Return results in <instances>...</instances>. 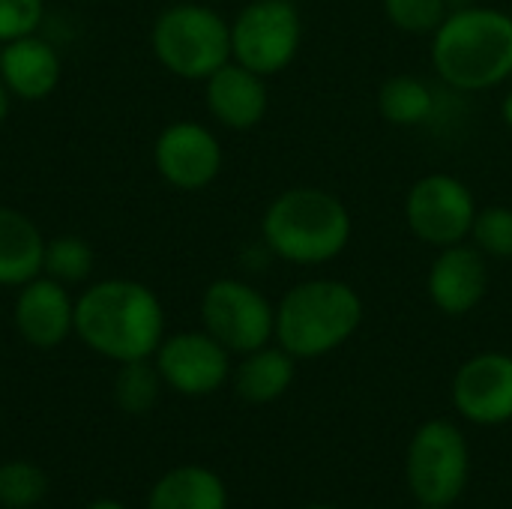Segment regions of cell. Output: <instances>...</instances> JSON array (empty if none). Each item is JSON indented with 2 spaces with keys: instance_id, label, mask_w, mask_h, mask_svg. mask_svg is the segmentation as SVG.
Here are the masks:
<instances>
[{
  "instance_id": "obj_1",
  "label": "cell",
  "mask_w": 512,
  "mask_h": 509,
  "mask_svg": "<svg viewBox=\"0 0 512 509\" xmlns=\"http://www.w3.org/2000/svg\"><path fill=\"white\" fill-rule=\"evenodd\" d=\"M165 327L159 294L138 279H99L75 297V339L117 366L153 360Z\"/></svg>"
},
{
  "instance_id": "obj_2",
  "label": "cell",
  "mask_w": 512,
  "mask_h": 509,
  "mask_svg": "<svg viewBox=\"0 0 512 509\" xmlns=\"http://www.w3.org/2000/svg\"><path fill=\"white\" fill-rule=\"evenodd\" d=\"M435 75L459 93H483L512 78V15L507 9L468 3L450 9L429 36Z\"/></svg>"
},
{
  "instance_id": "obj_3",
  "label": "cell",
  "mask_w": 512,
  "mask_h": 509,
  "mask_svg": "<svg viewBox=\"0 0 512 509\" xmlns=\"http://www.w3.org/2000/svg\"><path fill=\"white\" fill-rule=\"evenodd\" d=\"M354 234L348 204L321 186L282 189L261 213L264 249L294 267H321L336 261Z\"/></svg>"
},
{
  "instance_id": "obj_4",
  "label": "cell",
  "mask_w": 512,
  "mask_h": 509,
  "mask_svg": "<svg viewBox=\"0 0 512 509\" xmlns=\"http://www.w3.org/2000/svg\"><path fill=\"white\" fill-rule=\"evenodd\" d=\"M366 303L351 282L318 276L291 285L276 303V345L294 360H318L348 345L363 327Z\"/></svg>"
},
{
  "instance_id": "obj_5",
  "label": "cell",
  "mask_w": 512,
  "mask_h": 509,
  "mask_svg": "<svg viewBox=\"0 0 512 509\" xmlns=\"http://www.w3.org/2000/svg\"><path fill=\"white\" fill-rule=\"evenodd\" d=\"M156 63L180 81H207L231 60V21L204 0L165 6L150 27Z\"/></svg>"
},
{
  "instance_id": "obj_6",
  "label": "cell",
  "mask_w": 512,
  "mask_h": 509,
  "mask_svg": "<svg viewBox=\"0 0 512 509\" xmlns=\"http://www.w3.org/2000/svg\"><path fill=\"white\" fill-rule=\"evenodd\" d=\"M471 477V447L453 420H426L405 456V480L417 504L453 507Z\"/></svg>"
},
{
  "instance_id": "obj_7",
  "label": "cell",
  "mask_w": 512,
  "mask_h": 509,
  "mask_svg": "<svg viewBox=\"0 0 512 509\" xmlns=\"http://www.w3.org/2000/svg\"><path fill=\"white\" fill-rule=\"evenodd\" d=\"M303 45V15L294 0H249L231 18V60L273 78L285 72Z\"/></svg>"
},
{
  "instance_id": "obj_8",
  "label": "cell",
  "mask_w": 512,
  "mask_h": 509,
  "mask_svg": "<svg viewBox=\"0 0 512 509\" xmlns=\"http://www.w3.org/2000/svg\"><path fill=\"white\" fill-rule=\"evenodd\" d=\"M198 315L201 327L234 357L270 345L276 333V306L264 291L237 276L213 279L201 294Z\"/></svg>"
},
{
  "instance_id": "obj_9",
  "label": "cell",
  "mask_w": 512,
  "mask_h": 509,
  "mask_svg": "<svg viewBox=\"0 0 512 509\" xmlns=\"http://www.w3.org/2000/svg\"><path fill=\"white\" fill-rule=\"evenodd\" d=\"M477 210L480 207L474 189L465 180L444 171L417 177L402 207L408 231L435 252L456 243H468Z\"/></svg>"
},
{
  "instance_id": "obj_10",
  "label": "cell",
  "mask_w": 512,
  "mask_h": 509,
  "mask_svg": "<svg viewBox=\"0 0 512 509\" xmlns=\"http://www.w3.org/2000/svg\"><path fill=\"white\" fill-rule=\"evenodd\" d=\"M153 168L177 192H201L225 168L219 135L201 120H171L153 141Z\"/></svg>"
},
{
  "instance_id": "obj_11",
  "label": "cell",
  "mask_w": 512,
  "mask_h": 509,
  "mask_svg": "<svg viewBox=\"0 0 512 509\" xmlns=\"http://www.w3.org/2000/svg\"><path fill=\"white\" fill-rule=\"evenodd\" d=\"M231 357L234 354L201 327L165 336L153 354V363L168 390L198 399L222 390L231 381Z\"/></svg>"
},
{
  "instance_id": "obj_12",
  "label": "cell",
  "mask_w": 512,
  "mask_h": 509,
  "mask_svg": "<svg viewBox=\"0 0 512 509\" xmlns=\"http://www.w3.org/2000/svg\"><path fill=\"white\" fill-rule=\"evenodd\" d=\"M453 408L474 426H504L512 420V354L480 351L468 357L450 387Z\"/></svg>"
},
{
  "instance_id": "obj_13",
  "label": "cell",
  "mask_w": 512,
  "mask_h": 509,
  "mask_svg": "<svg viewBox=\"0 0 512 509\" xmlns=\"http://www.w3.org/2000/svg\"><path fill=\"white\" fill-rule=\"evenodd\" d=\"M489 285H492L489 258L471 240L438 249L426 273V294L432 306L447 318L471 315L486 300Z\"/></svg>"
},
{
  "instance_id": "obj_14",
  "label": "cell",
  "mask_w": 512,
  "mask_h": 509,
  "mask_svg": "<svg viewBox=\"0 0 512 509\" xmlns=\"http://www.w3.org/2000/svg\"><path fill=\"white\" fill-rule=\"evenodd\" d=\"M12 324L30 348H60L75 336V297L69 294V285L45 273L21 285L12 303Z\"/></svg>"
},
{
  "instance_id": "obj_15",
  "label": "cell",
  "mask_w": 512,
  "mask_h": 509,
  "mask_svg": "<svg viewBox=\"0 0 512 509\" xmlns=\"http://www.w3.org/2000/svg\"><path fill=\"white\" fill-rule=\"evenodd\" d=\"M207 114L228 132H249L264 123L270 111L267 78L228 60L204 81Z\"/></svg>"
},
{
  "instance_id": "obj_16",
  "label": "cell",
  "mask_w": 512,
  "mask_h": 509,
  "mask_svg": "<svg viewBox=\"0 0 512 509\" xmlns=\"http://www.w3.org/2000/svg\"><path fill=\"white\" fill-rule=\"evenodd\" d=\"M60 75H63L60 51L42 33H30L0 45V78L12 93V99L42 102L57 90Z\"/></svg>"
},
{
  "instance_id": "obj_17",
  "label": "cell",
  "mask_w": 512,
  "mask_h": 509,
  "mask_svg": "<svg viewBox=\"0 0 512 509\" xmlns=\"http://www.w3.org/2000/svg\"><path fill=\"white\" fill-rule=\"evenodd\" d=\"M45 243V234L27 213L0 204V288L18 291L42 276Z\"/></svg>"
},
{
  "instance_id": "obj_18",
  "label": "cell",
  "mask_w": 512,
  "mask_h": 509,
  "mask_svg": "<svg viewBox=\"0 0 512 509\" xmlns=\"http://www.w3.org/2000/svg\"><path fill=\"white\" fill-rule=\"evenodd\" d=\"M297 378V360L282 345H264L240 357L231 369L234 393L246 405H273L279 402Z\"/></svg>"
},
{
  "instance_id": "obj_19",
  "label": "cell",
  "mask_w": 512,
  "mask_h": 509,
  "mask_svg": "<svg viewBox=\"0 0 512 509\" xmlns=\"http://www.w3.org/2000/svg\"><path fill=\"white\" fill-rule=\"evenodd\" d=\"M147 509H228L222 477L204 465H180L156 480Z\"/></svg>"
},
{
  "instance_id": "obj_20",
  "label": "cell",
  "mask_w": 512,
  "mask_h": 509,
  "mask_svg": "<svg viewBox=\"0 0 512 509\" xmlns=\"http://www.w3.org/2000/svg\"><path fill=\"white\" fill-rule=\"evenodd\" d=\"M438 108V96L429 87V81L417 78V75H390L381 87H378V114L384 123L396 126V129H417L423 123H429L435 117Z\"/></svg>"
},
{
  "instance_id": "obj_21",
  "label": "cell",
  "mask_w": 512,
  "mask_h": 509,
  "mask_svg": "<svg viewBox=\"0 0 512 509\" xmlns=\"http://www.w3.org/2000/svg\"><path fill=\"white\" fill-rule=\"evenodd\" d=\"M162 375L153 360L120 363L114 378V402L126 414H147L162 393Z\"/></svg>"
},
{
  "instance_id": "obj_22",
  "label": "cell",
  "mask_w": 512,
  "mask_h": 509,
  "mask_svg": "<svg viewBox=\"0 0 512 509\" xmlns=\"http://www.w3.org/2000/svg\"><path fill=\"white\" fill-rule=\"evenodd\" d=\"M96 255L90 243L78 234H60L45 243V267L42 273L63 282V285H81L93 276Z\"/></svg>"
},
{
  "instance_id": "obj_23",
  "label": "cell",
  "mask_w": 512,
  "mask_h": 509,
  "mask_svg": "<svg viewBox=\"0 0 512 509\" xmlns=\"http://www.w3.org/2000/svg\"><path fill=\"white\" fill-rule=\"evenodd\" d=\"M48 492L45 471L33 462H3L0 465V507L30 509Z\"/></svg>"
},
{
  "instance_id": "obj_24",
  "label": "cell",
  "mask_w": 512,
  "mask_h": 509,
  "mask_svg": "<svg viewBox=\"0 0 512 509\" xmlns=\"http://www.w3.org/2000/svg\"><path fill=\"white\" fill-rule=\"evenodd\" d=\"M384 18L405 36H432L450 15V0H381Z\"/></svg>"
},
{
  "instance_id": "obj_25",
  "label": "cell",
  "mask_w": 512,
  "mask_h": 509,
  "mask_svg": "<svg viewBox=\"0 0 512 509\" xmlns=\"http://www.w3.org/2000/svg\"><path fill=\"white\" fill-rule=\"evenodd\" d=\"M471 243L492 261H510L512 258V207L507 204H492L480 207L474 228H471Z\"/></svg>"
},
{
  "instance_id": "obj_26",
  "label": "cell",
  "mask_w": 512,
  "mask_h": 509,
  "mask_svg": "<svg viewBox=\"0 0 512 509\" xmlns=\"http://www.w3.org/2000/svg\"><path fill=\"white\" fill-rule=\"evenodd\" d=\"M45 21V0H0V45L39 33Z\"/></svg>"
},
{
  "instance_id": "obj_27",
  "label": "cell",
  "mask_w": 512,
  "mask_h": 509,
  "mask_svg": "<svg viewBox=\"0 0 512 509\" xmlns=\"http://www.w3.org/2000/svg\"><path fill=\"white\" fill-rule=\"evenodd\" d=\"M501 123L512 132V87L504 93V99H501Z\"/></svg>"
},
{
  "instance_id": "obj_28",
  "label": "cell",
  "mask_w": 512,
  "mask_h": 509,
  "mask_svg": "<svg viewBox=\"0 0 512 509\" xmlns=\"http://www.w3.org/2000/svg\"><path fill=\"white\" fill-rule=\"evenodd\" d=\"M9 105H12V93L6 90V84H3V78H0V123L9 117Z\"/></svg>"
},
{
  "instance_id": "obj_29",
  "label": "cell",
  "mask_w": 512,
  "mask_h": 509,
  "mask_svg": "<svg viewBox=\"0 0 512 509\" xmlns=\"http://www.w3.org/2000/svg\"><path fill=\"white\" fill-rule=\"evenodd\" d=\"M87 509H129V507H123L120 501H111V498H102V501H93L90 507Z\"/></svg>"
},
{
  "instance_id": "obj_30",
  "label": "cell",
  "mask_w": 512,
  "mask_h": 509,
  "mask_svg": "<svg viewBox=\"0 0 512 509\" xmlns=\"http://www.w3.org/2000/svg\"><path fill=\"white\" fill-rule=\"evenodd\" d=\"M306 509H339V507H330V504H312V507Z\"/></svg>"
},
{
  "instance_id": "obj_31",
  "label": "cell",
  "mask_w": 512,
  "mask_h": 509,
  "mask_svg": "<svg viewBox=\"0 0 512 509\" xmlns=\"http://www.w3.org/2000/svg\"><path fill=\"white\" fill-rule=\"evenodd\" d=\"M417 509H453V507H429V504H417Z\"/></svg>"
},
{
  "instance_id": "obj_32",
  "label": "cell",
  "mask_w": 512,
  "mask_h": 509,
  "mask_svg": "<svg viewBox=\"0 0 512 509\" xmlns=\"http://www.w3.org/2000/svg\"><path fill=\"white\" fill-rule=\"evenodd\" d=\"M204 3H210V0H204Z\"/></svg>"
}]
</instances>
